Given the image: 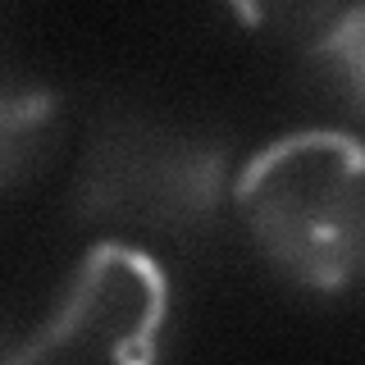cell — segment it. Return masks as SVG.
<instances>
[{
    "label": "cell",
    "instance_id": "obj_2",
    "mask_svg": "<svg viewBox=\"0 0 365 365\" xmlns=\"http://www.w3.org/2000/svg\"><path fill=\"white\" fill-rule=\"evenodd\" d=\"M224 182L228 165L215 142H192L174 128L119 114L91 137L78 178V210L182 233L210 224Z\"/></svg>",
    "mask_w": 365,
    "mask_h": 365
},
{
    "label": "cell",
    "instance_id": "obj_4",
    "mask_svg": "<svg viewBox=\"0 0 365 365\" xmlns=\"http://www.w3.org/2000/svg\"><path fill=\"white\" fill-rule=\"evenodd\" d=\"M51 123H55V101L46 91L0 96V187H14L19 178L37 169Z\"/></svg>",
    "mask_w": 365,
    "mask_h": 365
},
{
    "label": "cell",
    "instance_id": "obj_5",
    "mask_svg": "<svg viewBox=\"0 0 365 365\" xmlns=\"http://www.w3.org/2000/svg\"><path fill=\"white\" fill-rule=\"evenodd\" d=\"M311 55L324 60L338 73V83L347 87V96L365 114V5L356 9H334L324 23V32H315Z\"/></svg>",
    "mask_w": 365,
    "mask_h": 365
},
{
    "label": "cell",
    "instance_id": "obj_1",
    "mask_svg": "<svg viewBox=\"0 0 365 365\" xmlns=\"http://www.w3.org/2000/svg\"><path fill=\"white\" fill-rule=\"evenodd\" d=\"M251 237L292 283L342 292L365 279V142L302 128L260 146L233 178Z\"/></svg>",
    "mask_w": 365,
    "mask_h": 365
},
{
    "label": "cell",
    "instance_id": "obj_3",
    "mask_svg": "<svg viewBox=\"0 0 365 365\" xmlns=\"http://www.w3.org/2000/svg\"><path fill=\"white\" fill-rule=\"evenodd\" d=\"M169 315V283L146 251L123 242L91 247L60 292V306L5 365H41L60 347H91L110 365H155Z\"/></svg>",
    "mask_w": 365,
    "mask_h": 365
}]
</instances>
